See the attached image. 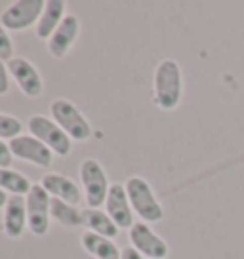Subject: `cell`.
Instances as JSON below:
<instances>
[{
	"instance_id": "6da1fadb",
	"label": "cell",
	"mask_w": 244,
	"mask_h": 259,
	"mask_svg": "<svg viewBox=\"0 0 244 259\" xmlns=\"http://www.w3.org/2000/svg\"><path fill=\"white\" fill-rule=\"evenodd\" d=\"M155 103L162 111H174L181 103L183 96V74L176 59H162L156 65L153 76Z\"/></svg>"
},
{
	"instance_id": "7a4b0ae2",
	"label": "cell",
	"mask_w": 244,
	"mask_h": 259,
	"mask_svg": "<svg viewBox=\"0 0 244 259\" xmlns=\"http://www.w3.org/2000/svg\"><path fill=\"white\" fill-rule=\"evenodd\" d=\"M126 193L134 213H138L145 223H156L164 218V208L155 196L153 187L139 176H132L126 179Z\"/></svg>"
},
{
	"instance_id": "3957f363",
	"label": "cell",
	"mask_w": 244,
	"mask_h": 259,
	"mask_svg": "<svg viewBox=\"0 0 244 259\" xmlns=\"http://www.w3.org/2000/svg\"><path fill=\"white\" fill-rule=\"evenodd\" d=\"M52 120L65 132L73 141H86L92 138V126L86 120V116L80 113V109L73 105L65 97H57L50 103Z\"/></svg>"
},
{
	"instance_id": "277c9868",
	"label": "cell",
	"mask_w": 244,
	"mask_h": 259,
	"mask_svg": "<svg viewBox=\"0 0 244 259\" xmlns=\"http://www.w3.org/2000/svg\"><path fill=\"white\" fill-rule=\"evenodd\" d=\"M80 181L86 196L88 208L99 210L107 202V194H109V179L103 170V166L96 158H86L80 164Z\"/></svg>"
},
{
	"instance_id": "5b68a950",
	"label": "cell",
	"mask_w": 244,
	"mask_h": 259,
	"mask_svg": "<svg viewBox=\"0 0 244 259\" xmlns=\"http://www.w3.org/2000/svg\"><path fill=\"white\" fill-rule=\"evenodd\" d=\"M27 128L31 132V136L42 141L52 153L59 154V156H69L71 154L73 139L69 138L54 120H50L42 114H34L27 122Z\"/></svg>"
},
{
	"instance_id": "8992f818",
	"label": "cell",
	"mask_w": 244,
	"mask_h": 259,
	"mask_svg": "<svg viewBox=\"0 0 244 259\" xmlns=\"http://www.w3.org/2000/svg\"><path fill=\"white\" fill-rule=\"evenodd\" d=\"M44 0H17L0 14V23L6 31H25L36 25L44 12Z\"/></svg>"
},
{
	"instance_id": "52a82bcc",
	"label": "cell",
	"mask_w": 244,
	"mask_h": 259,
	"mask_svg": "<svg viewBox=\"0 0 244 259\" xmlns=\"http://www.w3.org/2000/svg\"><path fill=\"white\" fill-rule=\"evenodd\" d=\"M50 200L52 196L40 183H33L29 194L25 196L27 202V227L34 236H44L50 231Z\"/></svg>"
},
{
	"instance_id": "ba28073f",
	"label": "cell",
	"mask_w": 244,
	"mask_h": 259,
	"mask_svg": "<svg viewBox=\"0 0 244 259\" xmlns=\"http://www.w3.org/2000/svg\"><path fill=\"white\" fill-rule=\"evenodd\" d=\"M128 238H130L132 248L138 250L147 259H166L168 251H170L164 238L156 235L147 223H134Z\"/></svg>"
},
{
	"instance_id": "9c48e42d",
	"label": "cell",
	"mask_w": 244,
	"mask_h": 259,
	"mask_svg": "<svg viewBox=\"0 0 244 259\" xmlns=\"http://www.w3.org/2000/svg\"><path fill=\"white\" fill-rule=\"evenodd\" d=\"M6 67H8V73L12 74V78L17 82L19 90L27 97L36 99V97H40L44 94L42 76L31 61H27L23 57H14L12 61L6 63Z\"/></svg>"
},
{
	"instance_id": "30bf717a",
	"label": "cell",
	"mask_w": 244,
	"mask_h": 259,
	"mask_svg": "<svg viewBox=\"0 0 244 259\" xmlns=\"http://www.w3.org/2000/svg\"><path fill=\"white\" fill-rule=\"evenodd\" d=\"M12 149V154L16 158L27 160L34 164V166H40V168H50L52 160H54V153L50 151L48 147L44 145L42 141H38L33 136H17L8 143Z\"/></svg>"
},
{
	"instance_id": "8fae6325",
	"label": "cell",
	"mask_w": 244,
	"mask_h": 259,
	"mask_svg": "<svg viewBox=\"0 0 244 259\" xmlns=\"http://www.w3.org/2000/svg\"><path fill=\"white\" fill-rule=\"evenodd\" d=\"M107 215L113 219V223L118 229H128L130 231L134 221V210L128 200V193L126 187L122 183H113L109 187V194H107Z\"/></svg>"
},
{
	"instance_id": "7c38bea8",
	"label": "cell",
	"mask_w": 244,
	"mask_h": 259,
	"mask_svg": "<svg viewBox=\"0 0 244 259\" xmlns=\"http://www.w3.org/2000/svg\"><path fill=\"white\" fill-rule=\"evenodd\" d=\"M80 32V21L74 14H67L63 17V21L59 23V27L56 29V32L50 36L48 40V52L52 57L61 59L69 54V50L73 48V44L78 38Z\"/></svg>"
},
{
	"instance_id": "4fadbf2b",
	"label": "cell",
	"mask_w": 244,
	"mask_h": 259,
	"mask_svg": "<svg viewBox=\"0 0 244 259\" xmlns=\"http://www.w3.org/2000/svg\"><path fill=\"white\" fill-rule=\"evenodd\" d=\"M40 185L46 189V193L52 196V198H59L67 204H73V206H78L82 200V193L78 185L74 183L71 178H67L63 174H46L42 178Z\"/></svg>"
},
{
	"instance_id": "5bb4252c",
	"label": "cell",
	"mask_w": 244,
	"mask_h": 259,
	"mask_svg": "<svg viewBox=\"0 0 244 259\" xmlns=\"http://www.w3.org/2000/svg\"><path fill=\"white\" fill-rule=\"evenodd\" d=\"M27 229V202L23 196L12 194L4 206V235L16 240Z\"/></svg>"
},
{
	"instance_id": "9a60e30c",
	"label": "cell",
	"mask_w": 244,
	"mask_h": 259,
	"mask_svg": "<svg viewBox=\"0 0 244 259\" xmlns=\"http://www.w3.org/2000/svg\"><path fill=\"white\" fill-rule=\"evenodd\" d=\"M65 8H67L65 0H48V2H46L38 23L34 25V34H36V38L50 40V36L56 32L59 23H61L63 17L67 16Z\"/></svg>"
},
{
	"instance_id": "2e32d148",
	"label": "cell",
	"mask_w": 244,
	"mask_h": 259,
	"mask_svg": "<svg viewBox=\"0 0 244 259\" xmlns=\"http://www.w3.org/2000/svg\"><path fill=\"white\" fill-rule=\"evenodd\" d=\"M80 242H82V248L96 259H120L122 255V250H118V246L111 238L94 235L90 231L82 233Z\"/></svg>"
},
{
	"instance_id": "e0dca14e",
	"label": "cell",
	"mask_w": 244,
	"mask_h": 259,
	"mask_svg": "<svg viewBox=\"0 0 244 259\" xmlns=\"http://www.w3.org/2000/svg\"><path fill=\"white\" fill-rule=\"evenodd\" d=\"M82 227H86V231L90 233L105 236V238H114L120 231L113 223V219L107 215V211L94 210V208L82 210Z\"/></svg>"
},
{
	"instance_id": "ac0fdd59",
	"label": "cell",
	"mask_w": 244,
	"mask_h": 259,
	"mask_svg": "<svg viewBox=\"0 0 244 259\" xmlns=\"http://www.w3.org/2000/svg\"><path fill=\"white\" fill-rule=\"evenodd\" d=\"M50 215L59 225L67 227V229H78L82 227V210H78L73 204H67L59 198H52L50 200Z\"/></svg>"
},
{
	"instance_id": "d6986e66",
	"label": "cell",
	"mask_w": 244,
	"mask_h": 259,
	"mask_svg": "<svg viewBox=\"0 0 244 259\" xmlns=\"http://www.w3.org/2000/svg\"><path fill=\"white\" fill-rule=\"evenodd\" d=\"M31 187L33 183L29 181V178H25V174L12 168H0V191L12 193L16 196H27Z\"/></svg>"
},
{
	"instance_id": "ffe728a7",
	"label": "cell",
	"mask_w": 244,
	"mask_h": 259,
	"mask_svg": "<svg viewBox=\"0 0 244 259\" xmlns=\"http://www.w3.org/2000/svg\"><path fill=\"white\" fill-rule=\"evenodd\" d=\"M23 132V124L19 118L12 116V114L0 113V139H12L21 136Z\"/></svg>"
},
{
	"instance_id": "44dd1931",
	"label": "cell",
	"mask_w": 244,
	"mask_h": 259,
	"mask_svg": "<svg viewBox=\"0 0 244 259\" xmlns=\"http://www.w3.org/2000/svg\"><path fill=\"white\" fill-rule=\"evenodd\" d=\"M0 59L6 63L14 59V42L10 38L8 31L2 27V23H0Z\"/></svg>"
},
{
	"instance_id": "7402d4cb",
	"label": "cell",
	"mask_w": 244,
	"mask_h": 259,
	"mask_svg": "<svg viewBox=\"0 0 244 259\" xmlns=\"http://www.w3.org/2000/svg\"><path fill=\"white\" fill-rule=\"evenodd\" d=\"M14 162V154H12V149H10L8 143H4L0 139V168H10Z\"/></svg>"
},
{
	"instance_id": "603a6c76",
	"label": "cell",
	"mask_w": 244,
	"mask_h": 259,
	"mask_svg": "<svg viewBox=\"0 0 244 259\" xmlns=\"http://www.w3.org/2000/svg\"><path fill=\"white\" fill-rule=\"evenodd\" d=\"M10 90V78H8V67L0 59V96L8 94Z\"/></svg>"
},
{
	"instance_id": "cb8c5ba5",
	"label": "cell",
	"mask_w": 244,
	"mask_h": 259,
	"mask_svg": "<svg viewBox=\"0 0 244 259\" xmlns=\"http://www.w3.org/2000/svg\"><path fill=\"white\" fill-rule=\"evenodd\" d=\"M120 259H143V255L138 250H134L132 246H126V248H122Z\"/></svg>"
},
{
	"instance_id": "d4e9b609",
	"label": "cell",
	"mask_w": 244,
	"mask_h": 259,
	"mask_svg": "<svg viewBox=\"0 0 244 259\" xmlns=\"http://www.w3.org/2000/svg\"><path fill=\"white\" fill-rule=\"evenodd\" d=\"M8 193H4V191H0V208H4L6 206V202H8Z\"/></svg>"
}]
</instances>
